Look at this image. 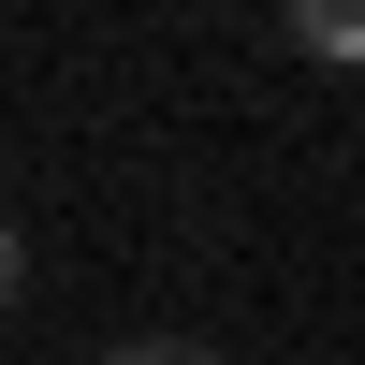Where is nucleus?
Segmentation results:
<instances>
[{"label": "nucleus", "instance_id": "obj_1", "mask_svg": "<svg viewBox=\"0 0 365 365\" xmlns=\"http://www.w3.org/2000/svg\"><path fill=\"white\" fill-rule=\"evenodd\" d=\"M292 44L307 58H365V0H292Z\"/></svg>", "mask_w": 365, "mask_h": 365}, {"label": "nucleus", "instance_id": "obj_2", "mask_svg": "<svg viewBox=\"0 0 365 365\" xmlns=\"http://www.w3.org/2000/svg\"><path fill=\"white\" fill-rule=\"evenodd\" d=\"M103 365H234V351H205V336H117Z\"/></svg>", "mask_w": 365, "mask_h": 365}, {"label": "nucleus", "instance_id": "obj_3", "mask_svg": "<svg viewBox=\"0 0 365 365\" xmlns=\"http://www.w3.org/2000/svg\"><path fill=\"white\" fill-rule=\"evenodd\" d=\"M15 292H29V234L0 220V322H15Z\"/></svg>", "mask_w": 365, "mask_h": 365}]
</instances>
